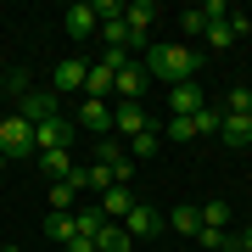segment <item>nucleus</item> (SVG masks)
Wrapping results in <instances>:
<instances>
[{"label": "nucleus", "mask_w": 252, "mask_h": 252, "mask_svg": "<svg viewBox=\"0 0 252 252\" xmlns=\"http://www.w3.org/2000/svg\"><path fill=\"white\" fill-rule=\"evenodd\" d=\"M140 67H146V79H162V84L174 90V84H190V79H196L202 56L174 39V45H146V62H140Z\"/></svg>", "instance_id": "obj_1"}, {"label": "nucleus", "mask_w": 252, "mask_h": 252, "mask_svg": "<svg viewBox=\"0 0 252 252\" xmlns=\"http://www.w3.org/2000/svg\"><path fill=\"white\" fill-rule=\"evenodd\" d=\"M0 152L6 157H34V124H23L17 112L0 118Z\"/></svg>", "instance_id": "obj_2"}, {"label": "nucleus", "mask_w": 252, "mask_h": 252, "mask_svg": "<svg viewBox=\"0 0 252 252\" xmlns=\"http://www.w3.org/2000/svg\"><path fill=\"white\" fill-rule=\"evenodd\" d=\"M73 135H79V124L73 118H51V124H34V157L39 152H67Z\"/></svg>", "instance_id": "obj_3"}, {"label": "nucleus", "mask_w": 252, "mask_h": 252, "mask_svg": "<svg viewBox=\"0 0 252 252\" xmlns=\"http://www.w3.org/2000/svg\"><path fill=\"white\" fill-rule=\"evenodd\" d=\"M84 73H90V62H84V56L56 62V67H51V95H84Z\"/></svg>", "instance_id": "obj_4"}, {"label": "nucleus", "mask_w": 252, "mask_h": 252, "mask_svg": "<svg viewBox=\"0 0 252 252\" xmlns=\"http://www.w3.org/2000/svg\"><path fill=\"white\" fill-rule=\"evenodd\" d=\"M17 118L23 124H51V118H62V95H39V90H23V101H17Z\"/></svg>", "instance_id": "obj_5"}, {"label": "nucleus", "mask_w": 252, "mask_h": 252, "mask_svg": "<svg viewBox=\"0 0 252 252\" xmlns=\"http://www.w3.org/2000/svg\"><path fill=\"white\" fill-rule=\"evenodd\" d=\"M118 224H124L129 241H146V235H157V230H162V213H157V207H146V202H135L124 219H118Z\"/></svg>", "instance_id": "obj_6"}, {"label": "nucleus", "mask_w": 252, "mask_h": 252, "mask_svg": "<svg viewBox=\"0 0 252 252\" xmlns=\"http://www.w3.org/2000/svg\"><path fill=\"white\" fill-rule=\"evenodd\" d=\"M124 23H129V39H135V51L146 56V28L157 23V6H152V0H129V6H124Z\"/></svg>", "instance_id": "obj_7"}, {"label": "nucleus", "mask_w": 252, "mask_h": 252, "mask_svg": "<svg viewBox=\"0 0 252 252\" xmlns=\"http://www.w3.org/2000/svg\"><path fill=\"white\" fill-rule=\"evenodd\" d=\"M146 84H152V79H146V67L129 56V62L118 67V79H112V95H118V101H140V95H146Z\"/></svg>", "instance_id": "obj_8"}, {"label": "nucleus", "mask_w": 252, "mask_h": 252, "mask_svg": "<svg viewBox=\"0 0 252 252\" xmlns=\"http://www.w3.org/2000/svg\"><path fill=\"white\" fill-rule=\"evenodd\" d=\"M79 129H90V135H107L112 129V101H95V95H84L79 101V118H73Z\"/></svg>", "instance_id": "obj_9"}, {"label": "nucleus", "mask_w": 252, "mask_h": 252, "mask_svg": "<svg viewBox=\"0 0 252 252\" xmlns=\"http://www.w3.org/2000/svg\"><path fill=\"white\" fill-rule=\"evenodd\" d=\"M112 129H124V135L135 140V135H146V129H152V118H146L140 101H118V107H112Z\"/></svg>", "instance_id": "obj_10"}, {"label": "nucleus", "mask_w": 252, "mask_h": 252, "mask_svg": "<svg viewBox=\"0 0 252 252\" xmlns=\"http://www.w3.org/2000/svg\"><path fill=\"white\" fill-rule=\"evenodd\" d=\"M62 28H67L73 39H90L95 28H101V23H95V6H90V0H79V6H67V11H62Z\"/></svg>", "instance_id": "obj_11"}, {"label": "nucleus", "mask_w": 252, "mask_h": 252, "mask_svg": "<svg viewBox=\"0 0 252 252\" xmlns=\"http://www.w3.org/2000/svg\"><path fill=\"white\" fill-rule=\"evenodd\" d=\"M168 107H174V118H196L207 107V101H202V84L196 79H190V84H174V90H168Z\"/></svg>", "instance_id": "obj_12"}, {"label": "nucleus", "mask_w": 252, "mask_h": 252, "mask_svg": "<svg viewBox=\"0 0 252 252\" xmlns=\"http://www.w3.org/2000/svg\"><path fill=\"white\" fill-rule=\"evenodd\" d=\"M219 140H224L230 152H247V146H252V118H235V112H224V124H219Z\"/></svg>", "instance_id": "obj_13"}, {"label": "nucleus", "mask_w": 252, "mask_h": 252, "mask_svg": "<svg viewBox=\"0 0 252 252\" xmlns=\"http://www.w3.org/2000/svg\"><path fill=\"white\" fill-rule=\"evenodd\" d=\"M95 207L107 213V224H118V219L135 207V190H129V185H112V190H101V202H95Z\"/></svg>", "instance_id": "obj_14"}, {"label": "nucleus", "mask_w": 252, "mask_h": 252, "mask_svg": "<svg viewBox=\"0 0 252 252\" xmlns=\"http://www.w3.org/2000/svg\"><path fill=\"white\" fill-rule=\"evenodd\" d=\"M73 230L90 235V241H101V230H107V213H101L95 202H90V207H79V213H73Z\"/></svg>", "instance_id": "obj_15"}, {"label": "nucleus", "mask_w": 252, "mask_h": 252, "mask_svg": "<svg viewBox=\"0 0 252 252\" xmlns=\"http://www.w3.org/2000/svg\"><path fill=\"white\" fill-rule=\"evenodd\" d=\"M45 202H51V213H73V202H79V190H73L67 180H51V190H45Z\"/></svg>", "instance_id": "obj_16"}, {"label": "nucleus", "mask_w": 252, "mask_h": 252, "mask_svg": "<svg viewBox=\"0 0 252 252\" xmlns=\"http://www.w3.org/2000/svg\"><path fill=\"white\" fill-rule=\"evenodd\" d=\"M73 235H79V230H73V213H45V241H73Z\"/></svg>", "instance_id": "obj_17"}, {"label": "nucleus", "mask_w": 252, "mask_h": 252, "mask_svg": "<svg viewBox=\"0 0 252 252\" xmlns=\"http://www.w3.org/2000/svg\"><path fill=\"white\" fill-rule=\"evenodd\" d=\"M168 224L180 230V235H190V241H196V230H202V213H196V207H174V213H168Z\"/></svg>", "instance_id": "obj_18"}, {"label": "nucleus", "mask_w": 252, "mask_h": 252, "mask_svg": "<svg viewBox=\"0 0 252 252\" xmlns=\"http://www.w3.org/2000/svg\"><path fill=\"white\" fill-rule=\"evenodd\" d=\"M84 190H90V196L112 190V168H107V162H90V168H84Z\"/></svg>", "instance_id": "obj_19"}, {"label": "nucleus", "mask_w": 252, "mask_h": 252, "mask_svg": "<svg viewBox=\"0 0 252 252\" xmlns=\"http://www.w3.org/2000/svg\"><path fill=\"white\" fill-rule=\"evenodd\" d=\"M39 168H45L51 180H67V174H73V157L67 152H39Z\"/></svg>", "instance_id": "obj_20"}, {"label": "nucleus", "mask_w": 252, "mask_h": 252, "mask_svg": "<svg viewBox=\"0 0 252 252\" xmlns=\"http://www.w3.org/2000/svg\"><path fill=\"white\" fill-rule=\"evenodd\" d=\"M129 247H135V241L124 235V224H107V230H101V241H95V252H129Z\"/></svg>", "instance_id": "obj_21"}, {"label": "nucleus", "mask_w": 252, "mask_h": 252, "mask_svg": "<svg viewBox=\"0 0 252 252\" xmlns=\"http://www.w3.org/2000/svg\"><path fill=\"white\" fill-rule=\"evenodd\" d=\"M207 45H213V51H230V45H235V28H230V17H224V23H207Z\"/></svg>", "instance_id": "obj_22"}, {"label": "nucleus", "mask_w": 252, "mask_h": 252, "mask_svg": "<svg viewBox=\"0 0 252 252\" xmlns=\"http://www.w3.org/2000/svg\"><path fill=\"white\" fill-rule=\"evenodd\" d=\"M157 146H162V135H157V129H146V135L129 140V152H135V162H140V157H157Z\"/></svg>", "instance_id": "obj_23"}, {"label": "nucleus", "mask_w": 252, "mask_h": 252, "mask_svg": "<svg viewBox=\"0 0 252 252\" xmlns=\"http://www.w3.org/2000/svg\"><path fill=\"white\" fill-rule=\"evenodd\" d=\"M224 112H235V118H252V90H247V84L224 95Z\"/></svg>", "instance_id": "obj_24"}, {"label": "nucleus", "mask_w": 252, "mask_h": 252, "mask_svg": "<svg viewBox=\"0 0 252 252\" xmlns=\"http://www.w3.org/2000/svg\"><path fill=\"white\" fill-rule=\"evenodd\" d=\"M190 124H196V135H219V124H224V112H219V107H202L196 118H190Z\"/></svg>", "instance_id": "obj_25"}, {"label": "nucleus", "mask_w": 252, "mask_h": 252, "mask_svg": "<svg viewBox=\"0 0 252 252\" xmlns=\"http://www.w3.org/2000/svg\"><path fill=\"white\" fill-rule=\"evenodd\" d=\"M162 135L185 146V140H196V124H190V118H174V112H168V129H162Z\"/></svg>", "instance_id": "obj_26"}, {"label": "nucleus", "mask_w": 252, "mask_h": 252, "mask_svg": "<svg viewBox=\"0 0 252 252\" xmlns=\"http://www.w3.org/2000/svg\"><path fill=\"white\" fill-rule=\"evenodd\" d=\"M180 34H207V11H202V6L180 11Z\"/></svg>", "instance_id": "obj_27"}, {"label": "nucleus", "mask_w": 252, "mask_h": 252, "mask_svg": "<svg viewBox=\"0 0 252 252\" xmlns=\"http://www.w3.org/2000/svg\"><path fill=\"white\" fill-rule=\"evenodd\" d=\"M124 157H129V152H124L118 140H101V146H95V162H107V168H118Z\"/></svg>", "instance_id": "obj_28"}, {"label": "nucleus", "mask_w": 252, "mask_h": 252, "mask_svg": "<svg viewBox=\"0 0 252 252\" xmlns=\"http://www.w3.org/2000/svg\"><path fill=\"white\" fill-rule=\"evenodd\" d=\"M196 213H202V224H213V230H224V202H207V207H196Z\"/></svg>", "instance_id": "obj_29"}, {"label": "nucleus", "mask_w": 252, "mask_h": 252, "mask_svg": "<svg viewBox=\"0 0 252 252\" xmlns=\"http://www.w3.org/2000/svg\"><path fill=\"white\" fill-rule=\"evenodd\" d=\"M196 241H202V247H213V252H224V230H213V224H202V230H196Z\"/></svg>", "instance_id": "obj_30"}, {"label": "nucleus", "mask_w": 252, "mask_h": 252, "mask_svg": "<svg viewBox=\"0 0 252 252\" xmlns=\"http://www.w3.org/2000/svg\"><path fill=\"white\" fill-rule=\"evenodd\" d=\"M224 252H252V230H241V235H224Z\"/></svg>", "instance_id": "obj_31"}, {"label": "nucleus", "mask_w": 252, "mask_h": 252, "mask_svg": "<svg viewBox=\"0 0 252 252\" xmlns=\"http://www.w3.org/2000/svg\"><path fill=\"white\" fill-rule=\"evenodd\" d=\"M6 162H11V157H6V152H0V174H6Z\"/></svg>", "instance_id": "obj_32"}, {"label": "nucleus", "mask_w": 252, "mask_h": 252, "mask_svg": "<svg viewBox=\"0 0 252 252\" xmlns=\"http://www.w3.org/2000/svg\"><path fill=\"white\" fill-rule=\"evenodd\" d=\"M0 118H6V112H0Z\"/></svg>", "instance_id": "obj_33"}]
</instances>
